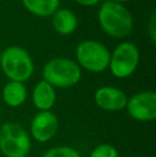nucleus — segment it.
I'll return each mask as SVG.
<instances>
[{
	"mask_svg": "<svg viewBox=\"0 0 156 157\" xmlns=\"http://www.w3.org/2000/svg\"><path fill=\"white\" fill-rule=\"evenodd\" d=\"M89 157H119V151L110 143H101L92 150Z\"/></svg>",
	"mask_w": 156,
	"mask_h": 157,
	"instance_id": "2eb2a0df",
	"label": "nucleus"
},
{
	"mask_svg": "<svg viewBox=\"0 0 156 157\" xmlns=\"http://www.w3.org/2000/svg\"><path fill=\"white\" fill-rule=\"evenodd\" d=\"M42 157H81L80 153L70 145H56L43 153Z\"/></svg>",
	"mask_w": 156,
	"mask_h": 157,
	"instance_id": "4468645a",
	"label": "nucleus"
},
{
	"mask_svg": "<svg viewBox=\"0 0 156 157\" xmlns=\"http://www.w3.org/2000/svg\"><path fill=\"white\" fill-rule=\"evenodd\" d=\"M1 97L3 103L10 108H18L26 103L28 91L24 82L9 80L2 88Z\"/></svg>",
	"mask_w": 156,
	"mask_h": 157,
	"instance_id": "9b49d317",
	"label": "nucleus"
},
{
	"mask_svg": "<svg viewBox=\"0 0 156 157\" xmlns=\"http://www.w3.org/2000/svg\"><path fill=\"white\" fill-rule=\"evenodd\" d=\"M127 114L133 120L141 123L153 122L156 119V93L141 91L127 98Z\"/></svg>",
	"mask_w": 156,
	"mask_h": 157,
	"instance_id": "0eeeda50",
	"label": "nucleus"
},
{
	"mask_svg": "<svg viewBox=\"0 0 156 157\" xmlns=\"http://www.w3.org/2000/svg\"><path fill=\"white\" fill-rule=\"evenodd\" d=\"M0 66L9 80L25 82L31 78L34 63L29 52L19 46H9L0 56Z\"/></svg>",
	"mask_w": 156,
	"mask_h": 157,
	"instance_id": "7ed1b4c3",
	"label": "nucleus"
},
{
	"mask_svg": "<svg viewBox=\"0 0 156 157\" xmlns=\"http://www.w3.org/2000/svg\"><path fill=\"white\" fill-rule=\"evenodd\" d=\"M139 61L140 52L137 46L131 42H122L110 52L108 68L116 78L125 79L136 72Z\"/></svg>",
	"mask_w": 156,
	"mask_h": 157,
	"instance_id": "423d86ee",
	"label": "nucleus"
},
{
	"mask_svg": "<svg viewBox=\"0 0 156 157\" xmlns=\"http://www.w3.org/2000/svg\"><path fill=\"white\" fill-rule=\"evenodd\" d=\"M109 1L117 2V3H121V4H122L123 2H127V1H129V0H109Z\"/></svg>",
	"mask_w": 156,
	"mask_h": 157,
	"instance_id": "a211bd4d",
	"label": "nucleus"
},
{
	"mask_svg": "<svg viewBox=\"0 0 156 157\" xmlns=\"http://www.w3.org/2000/svg\"><path fill=\"white\" fill-rule=\"evenodd\" d=\"M97 18L103 31L116 39L125 37L133 31V15L121 3L105 1L100 6Z\"/></svg>",
	"mask_w": 156,
	"mask_h": 157,
	"instance_id": "f257e3e1",
	"label": "nucleus"
},
{
	"mask_svg": "<svg viewBox=\"0 0 156 157\" xmlns=\"http://www.w3.org/2000/svg\"><path fill=\"white\" fill-rule=\"evenodd\" d=\"M59 130V119L52 111H38L29 126L31 140L39 143H47L56 137Z\"/></svg>",
	"mask_w": 156,
	"mask_h": 157,
	"instance_id": "6e6552de",
	"label": "nucleus"
},
{
	"mask_svg": "<svg viewBox=\"0 0 156 157\" xmlns=\"http://www.w3.org/2000/svg\"><path fill=\"white\" fill-rule=\"evenodd\" d=\"M81 68L77 62L69 58H54L43 67V80L55 89H69L76 86L81 79Z\"/></svg>",
	"mask_w": 156,
	"mask_h": 157,
	"instance_id": "f03ea898",
	"label": "nucleus"
},
{
	"mask_svg": "<svg viewBox=\"0 0 156 157\" xmlns=\"http://www.w3.org/2000/svg\"><path fill=\"white\" fill-rule=\"evenodd\" d=\"M31 141L28 130L18 123L6 122L0 126V153L4 157H28Z\"/></svg>",
	"mask_w": 156,
	"mask_h": 157,
	"instance_id": "20e7f679",
	"label": "nucleus"
},
{
	"mask_svg": "<svg viewBox=\"0 0 156 157\" xmlns=\"http://www.w3.org/2000/svg\"><path fill=\"white\" fill-rule=\"evenodd\" d=\"M75 55L80 68L90 73H102L109 66L110 52L104 44L94 40H86L79 43Z\"/></svg>",
	"mask_w": 156,
	"mask_h": 157,
	"instance_id": "39448f33",
	"label": "nucleus"
},
{
	"mask_svg": "<svg viewBox=\"0 0 156 157\" xmlns=\"http://www.w3.org/2000/svg\"><path fill=\"white\" fill-rule=\"evenodd\" d=\"M150 33H151V40L152 42L154 43L155 42V16L153 15L152 16V21H151V24H150Z\"/></svg>",
	"mask_w": 156,
	"mask_h": 157,
	"instance_id": "f3484780",
	"label": "nucleus"
},
{
	"mask_svg": "<svg viewBox=\"0 0 156 157\" xmlns=\"http://www.w3.org/2000/svg\"><path fill=\"white\" fill-rule=\"evenodd\" d=\"M77 3L85 6H93L100 2V0H75Z\"/></svg>",
	"mask_w": 156,
	"mask_h": 157,
	"instance_id": "dca6fc26",
	"label": "nucleus"
},
{
	"mask_svg": "<svg viewBox=\"0 0 156 157\" xmlns=\"http://www.w3.org/2000/svg\"><path fill=\"white\" fill-rule=\"evenodd\" d=\"M128 96L123 90L112 86L100 87L94 93V103L100 109L117 112L125 109Z\"/></svg>",
	"mask_w": 156,
	"mask_h": 157,
	"instance_id": "1a4fd4ad",
	"label": "nucleus"
},
{
	"mask_svg": "<svg viewBox=\"0 0 156 157\" xmlns=\"http://www.w3.org/2000/svg\"><path fill=\"white\" fill-rule=\"evenodd\" d=\"M31 101L38 111H51L57 101L56 89L42 79L32 90Z\"/></svg>",
	"mask_w": 156,
	"mask_h": 157,
	"instance_id": "9d476101",
	"label": "nucleus"
},
{
	"mask_svg": "<svg viewBox=\"0 0 156 157\" xmlns=\"http://www.w3.org/2000/svg\"><path fill=\"white\" fill-rule=\"evenodd\" d=\"M21 2L28 12L39 17L52 16L60 6V0H21Z\"/></svg>",
	"mask_w": 156,
	"mask_h": 157,
	"instance_id": "ddd939ff",
	"label": "nucleus"
},
{
	"mask_svg": "<svg viewBox=\"0 0 156 157\" xmlns=\"http://www.w3.org/2000/svg\"><path fill=\"white\" fill-rule=\"evenodd\" d=\"M78 26V18L69 9H58L52 15V27L59 34H72Z\"/></svg>",
	"mask_w": 156,
	"mask_h": 157,
	"instance_id": "f8f14e48",
	"label": "nucleus"
}]
</instances>
